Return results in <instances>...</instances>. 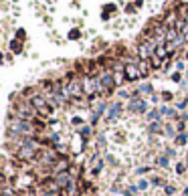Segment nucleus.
Returning <instances> with one entry per match:
<instances>
[{"mask_svg": "<svg viewBox=\"0 0 188 196\" xmlns=\"http://www.w3.org/2000/svg\"><path fill=\"white\" fill-rule=\"evenodd\" d=\"M36 148H34V142H31V139H26V144L22 146V148H18V152L14 154V158L16 160H24V162H33L34 158H36Z\"/></svg>", "mask_w": 188, "mask_h": 196, "instance_id": "f257e3e1", "label": "nucleus"}, {"mask_svg": "<svg viewBox=\"0 0 188 196\" xmlns=\"http://www.w3.org/2000/svg\"><path fill=\"white\" fill-rule=\"evenodd\" d=\"M154 55H156V43L150 41V38L142 41L140 46H138V57L140 59H152Z\"/></svg>", "mask_w": 188, "mask_h": 196, "instance_id": "f03ea898", "label": "nucleus"}, {"mask_svg": "<svg viewBox=\"0 0 188 196\" xmlns=\"http://www.w3.org/2000/svg\"><path fill=\"white\" fill-rule=\"evenodd\" d=\"M123 73H125V79L128 81H138L144 77L140 67H138V63H125L123 65Z\"/></svg>", "mask_w": 188, "mask_h": 196, "instance_id": "7ed1b4c3", "label": "nucleus"}, {"mask_svg": "<svg viewBox=\"0 0 188 196\" xmlns=\"http://www.w3.org/2000/svg\"><path fill=\"white\" fill-rule=\"evenodd\" d=\"M67 89H69V95L75 97V99H79V97L85 95V87H83V81L81 79H71L69 85H67Z\"/></svg>", "mask_w": 188, "mask_h": 196, "instance_id": "20e7f679", "label": "nucleus"}, {"mask_svg": "<svg viewBox=\"0 0 188 196\" xmlns=\"http://www.w3.org/2000/svg\"><path fill=\"white\" fill-rule=\"evenodd\" d=\"M146 109H148V105H146V101L140 99V97L130 99V103H128V111H132V113H144Z\"/></svg>", "mask_w": 188, "mask_h": 196, "instance_id": "39448f33", "label": "nucleus"}, {"mask_svg": "<svg viewBox=\"0 0 188 196\" xmlns=\"http://www.w3.org/2000/svg\"><path fill=\"white\" fill-rule=\"evenodd\" d=\"M117 14V6L113 4V2H107L105 6H103V12H101V18L103 20H109L111 16H115Z\"/></svg>", "mask_w": 188, "mask_h": 196, "instance_id": "423d86ee", "label": "nucleus"}, {"mask_svg": "<svg viewBox=\"0 0 188 196\" xmlns=\"http://www.w3.org/2000/svg\"><path fill=\"white\" fill-rule=\"evenodd\" d=\"M67 168H69V162H67V158L63 160V158H59V160L55 162V168H53V174H61V172H67Z\"/></svg>", "mask_w": 188, "mask_h": 196, "instance_id": "0eeeda50", "label": "nucleus"}, {"mask_svg": "<svg viewBox=\"0 0 188 196\" xmlns=\"http://www.w3.org/2000/svg\"><path fill=\"white\" fill-rule=\"evenodd\" d=\"M55 180L59 182V186H61V188H65V186H69L71 174H69V172H61V174H57V176H55Z\"/></svg>", "mask_w": 188, "mask_h": 196, "instance_id": "6e6552de", "label": "nucleus"}, {"mask_svg": "<svg viewBox=\"0 0 188 196\" xmlns=\"http://www.w3.org/2000/svg\"><path fill=\"white\" fill-rule=\"evenodd\" d=\"M150 65H152V69H164L166 59H162V57H158V55H154V57L150 59Z\"/></svg>", "mask_w": 188, "mask_h": 196, "instance_id": "1a4fd4ad", "label": "nucleus"}, {"mask_svg": "<svg viewBox=\"0 0 188 196\" xmlns=\"http://www.w3.org/2000/svg\"><path fill=\"white\" fill-rule=\"evenodd\" d=\"M138 67H140V71H142V75H148V73H150V69H152L150 59H140V61H138Z\"/></svg>", "mask_w": 188, "mask_h": 196, "instance_id": "9d476101", "label": "nucleus"}, {"mask_svg": "<svg viewBox=\"0 0 188 196\" xmlns=\"http://www.w3.org/2000/svg\"><path fill=\"white\" fill-rule=\"evenodd\" d=\"M10 51L14 53V55H20V53H22V41L12 38V41H10Z\"/></svg>", "mask_w": 188, "mask_h": 196, "instance_id": "9b49d317", "label": "nucleus"}, {"mask_svg": "<svg viewBox=\"0 0 188 196\" xmlns=\"http://www.w3.org/2000/svg\"><path fill=\"white\" fill-rule=\"evenodd\" d=\"M120 109H122V103H113V105L109 107V113H107V119L111 121L113 117H117V115H120Z\"/></svg>", "mask_w": 188, "mask_h": 196, "instance_id": "f8f14e48", "label": "nucleus"}, {"mask_svg": "<svg viewBox=\"0 0 188 196\" xmlns=\"http://www.w3.org/2000/svg\"><path fill=\"white\" fill-rule=\"evenodd\" d=\"M160 115H162V111H160V109H152V111H148L146 119H150V121H158Z\"/></svg>", "mask_w": 188, "mask_h": 196, "instance_id": "ddd939ff", "label": "nucleus"}, {"mask_svg": "<svg viewBox=\"0 0 188 196\" xmlns=\"http://www.w3.org/2000/svg\"><path fill=\"white\" fill-rule=\"evenodd\" d=\"M81 38V30L79 28H71V33H69V41H79Z\"/></svg>", "mask_w": 188, "mask_h": 196, "instance_id": "4468645a", "label": "nucleus"}, {"mask_svg": "<svg viewBox=\"0 0 188 196\" xmlns=\"http://www.w3.org/2000/svg\"><path fill=\"white\" fill-rule=\"evenodd\" d=\"M186 139H188L186 134H178L176 136V146H186Z\"/></svg>", "mask_w": 188, "mask_h": 196, "instance_id": "2eb2a0df", "label": "nucleus"}, {"mask_svg": "<svg viewBox=\"0 0 188 196\" xmlns=\"http://www.w3.org/2000/svg\"><path fill=\"white\" fill-rule=\"evenodd\" d=\"M150 131H152V134H160V131H162V123H160V121H154V123L150 126Z\"/></svg>", "mask_w": 188, "mask_h": 196, "instance_id": "dca6fc26", "label": "nucleus"}, {"mask_svg": "<svg viewBox=\"0 0 188 196\" xmlns=\"http://www.w3.org/2000/svg\"><path fill=\"white\" fill-rule=\"evenodd\" d=\"M125 14H136V4H125Z\"/></svg>", "mask_w": 188, "mask_h": 196, "instance_id": "f3484780", "label": "nucleus"}, {"mask_svg": "<svg viewBox=\"0 0 188 196\" xmlns=\"http://www.w3.org/2000/svg\"><path fill=\"white\" fill-rule=\"evenodd\" d=\"M138 91H140V93H152L154 89H152V85H142V87H140Z\"/></svg>", "mask_w": 188, "mask_h": 196, "instance_id": "a211bd4d", "label": "nucleus"}, {"mask_svg": "<svg viewBox=\"0 0 188 196\" xmlns=\"http://www.w3.org/2000/svg\"><path fill=\"white\" fill-rule=\"evenodd\" d=\"M16 38H18V41H24V38H26V33H24V28H18V30H16Z\"/></svg>", "mask_w": 188, "mask_h": 196, "instance_id": "6ab92c4d", "label": "nucleus"}, {"mask_svg": "<svg viewBox=\"0 0 188 196\" xmlns=\"http://www.w3.org/2000/svg\"><path fill=\"white\" fill-rule=\"evenodd\" d=\"M186 168H188V164H176V174H184Z\"/></svg>", "mask_w": 188, "mask_h": 196, "instance_id": "aec40b11", "label": "nucleus"}, {"mask_svg": "<svg viewBox=\"0 0 188 196\" xmlns=\"http://www.w3.org/2000/svg\"><path fill=\"white\" fill-rule=\"evenodd\" d=\"M172 97H174V95H172L170 91H164V93H162V101H172Z\"/></svg>", "mask_w": 188, "mask_h": 196, "instance_id": "412c9836", "label": "nucleus"}, {"mask_svg": "<svg viewBox=\"0 0 188 196\" xmlns=\"http://www.w3.org/2000/svg\"><path fill=\"white\" fill-rule=\"evenodd\" d=\"M170 79L174 81V83H180V81H182V75H180V73H172V77H170Z\"/></svg>", "mask_w": 188, "mask_h": 196, "instance_id": "4be33fe9", "label": "nucleus"}, {"mask_svg": "<svg viewBox=\"0 0 188 196\" xmlns=\"http://www.w3.org/2000/svg\"><path fill=\"white\" fill-rule=\"evenodd\" d=\"M158 164H160L162 168H168V158H166V156H162V158L158 160Z\"/></svg>", "mask_w": 188, "mask_h": 196, "instance_id": "5701e85b", "label": "nucleus"}, {"mask_svg": "<svg viewBox=\"0 0 188 196\" xmlns=\"http://www.w3.org/2000/svg\"><path fill=\"white\" fill-rule=\"evenodd\" d=\"M73 126H79V123H83V117H79V115H75L73 117V121H71Z\"/></svg>", "mask_w": 188, "mask_h": 196, "instance_id": "b1692460", "label": "nucleus"}, {"mask_svg": "<svg viewBox=\"0 0 188 196\" xmlns=\"http://www.w3.org/2000/svg\"><path fill=\"white\" fill-rule=\"evenodd\" d=\"M89 134H91V127H83V129H81V136H83V138H87Z\"/></svg>", "mask_w": 188, "mask_h": 196, "instance_id": "393cba45", "label": "nucleus"}, {"mask_svg": "<svg viewBox=\"0 0 188 196\" xmlns=\"http://www.w3.org/2000/svg\"><path fill=\"white\" fill-rule=\"evenodd\" d=\"M138 188H140V190H146V188H148V182H146V180H140Z\"/></svg>", "mask_w": 188, "mask_h": 196, "instance_id": "a878e982", "label": "nucleus"}, {"mask_svg": "<svg viewBox=\"0 0 188 196\" xmlns=\"http://www.w3.org/2000/svg\"><path fill=\"white\" fill-rule=\"evenodd\" d=\"M174 194V186H166V196H172Z\"/></svg>", "mask_w": 188, "mask_h": 196, "instance_id": "bb28decb", "label": "nucleus"}, {"mask_svg": "<svg viewBox=\"0 0 188 196\" xmlns=\"http://www.w3.org/2000/svg\"><path fill=\"white\" fill-rule=\"evenodd\" d=\"M166 136H174V129H172V126H166Z\"/></svg>", "mask_w": 188, "mask_h": 196, "instance_id": "cd10ccee", "label": "nucleus"}, {"mask_svg": "<svg viewBox=\"0 0 188 196\" xmlns=\"http://www.w3.org/2000/svg\"><path fill=\"white\" fill-rule=\"evenodd\" d=\"M152 184H154V186H160V184H162V180H160V178H154V180H152Z\"/></svg>", "mask_w": 188, "mask_h": 196, "instance_id": "c85d7f7f", "label": "nucleus"}, {"mask_svg": "<svg viewBox=\"0 0 188 196\" xmlns=\"http://www.w3.org/2000/svg\"><path fill=\"white\" fill-rule=\"evenodd\" d=\"M125 196H133V192H132V190H130V188L125 190Z\"/></svg>", "mask_w": 188, "mask_h": 196, "instance_id": "c756f323", "label": "nucleus"}, {"mask_svg": "<svg viewBox=\"0 0 188 196\" xmlns=\"http://www.w3.org/2000/svg\"><path fill=\"white\" fill-rule=\"evenodd\" d=\"M184 194H186V196H188V188H186V190H184Z\"/></svg>", "mask_w": 188, "mask_h": 196, "instance_id": "7c9ffc66", "label": "nucleus"}]
</instances>
